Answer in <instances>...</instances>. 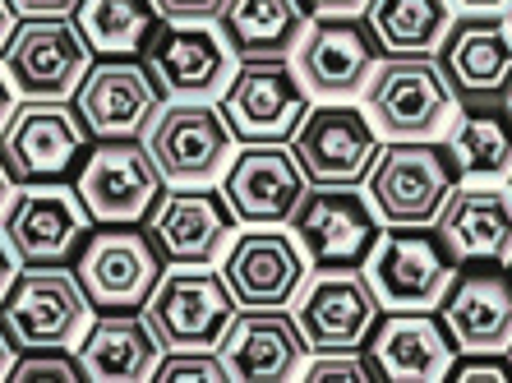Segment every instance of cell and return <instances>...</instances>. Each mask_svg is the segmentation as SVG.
<instances>
[{
    "label": "cell",
    "mask_w": 512,
    "mask_h": 383,
    "mask_svg": "<svg viewBox=\"0 0 512 383\" xmlns=\"http://www.w3.org/2000/svg\"><path fill=\"white\" fill-rule=\"evenodd\" d=\"M162 88L148 74L139 56H111L93 60L88 79L74 93V107L93 130V139H125V134H143L162 111Z\"/></svg>",
    "instance_id": "obj_22"
},
{
    "label": "cell",
    "mask_w": 512,
    "mask_h": 383,
    "mask_svg": "<svg viewBox=\"0 0 512 383\" xmlns=\"http://www.w3.org/2000/svg\"><path fill=\"white\" fill-rule=\"evenodd\" d=\"M310 19L305 0H227L217 28L240 60H291Z\"/></svg>",
    "instance_id": "obj_28"
},
{
    "label": "cell",
    "mask_w": 512,
    "mask_h": 383,
    "mask_svg": "<svg viewBox=\"0 0 512 383\" xmlns=\"http://www.w3.org/2000/svg\"><path fill=\"white\" fill-rule=\"evenodd\" d=\"M434 227L462 264H512V185L462 180Z\"/></svg>",
    "instance_id": "obj_26"
},
{
    "label": "cell",
    "mask_w": 512,
    "mask_h": 383,
    "mask_svg": "<svg viewBox=\"0 0 512 383\" xmlns=\"http://www.w3.org/2000/svg\"><path fill=\"white\" fill-rule=\"evenodd\" d=\"M88 148H93V130L74 102H19L0 134V157L19 185L79 176Z\"/></svg>",
    "instance_id": "obj_12"
},
{
    "label": "cell",
    "mask_w": 512,
    "mask_h": 383,
    "mask_svg": "<svg viewBox=\"0 0 512 383\" xmlns=\"http://www.w3.org/2000/svg\"><path fill=\"white\" fill-rule=\"evenodd\" d=\"M383 144L388 139L360 102H314L291 134V153L310 185H365Z\"/></svg>",
    "instance_id": "obj_13"
},
{
    "label": "cell",
    "mask_w": 512,
    "mask_h": 383,
    "mask_svg": "<svg viewBox=\"0 0 512 383\" xmlns=\"http://www.w3.org/2000/svg\"><path fill=\"white\" fill-rule=\"evenodd\" d=\"M310 190L291 144H240L236 162L222 176V194L236 208L240 227H286Z\"/></svg>",
    "instance_id": "obj_20"
},
{
    "label": "cell",
    "mask_w": 512,
    "mask_h": 383,
    "mask_svg": "<svg viewBox=\"0 0 512 383\" xmlns=\"http://www.w3.org/2000/svg\"><path fill=\"white\" fill-rule=\"evenodd\" d=\"M240 144H291L310 116L314 93L291 60H240L236 79L217 97Z\"/></svg>",
    "instance_id": "obj_16"
},
{
    "label": "cell",
    "mask_w": 512,
    "mask_h": 383,
    "mask_svg": "<svg viewBox=\"0 0 512 383\" xmlns=\"http://www.w3.org/2000/svg\"><path fill=\"white\" fill-rule=\"evenodd\" d=\"M448 379L453 383H512V351H462Z\"/></svg>",
    "instance_id": "obj_35"
},
{
    "label": "cell",
    "mask_w": 512,
    "mask_h": 383,
    "mask_svg": "<svg viewBox=\"0 0 512 383\" xmlns=\"http://www.w3.org/2000/svg\"><path fill=\"white\" fill-rule=\"evenodd\" d=\"M439 65L462 102L512 93V24L508 14H457L439 47Z\"/></svg>",
    "instance_id": "obj_24"
},
{
    "label": "cell",
    "mask_w": 512,
    "mask_h": 383,
    "mask_svg": "<svg viewBox=\"0 0 512 383\" xmlns=\"http://www.w3.org/2000/svg\"><path fill=\"white\" fill-rule=\"evenodd\" d=\"M97 60L111 56H143L153 33L167 24L157 0H79L70 14Z\"/></svg>",
    "instance_id": "obj_30"
},
{
    "label": "cell",
    "mask_w": 512,
    "mask_h": 383,
    "mask_svg": "<svg viewBox=\"0 0 512 383\" xmlns=\"http://www.w3.org/2000/svg\"><path fill=\"white\" fill-rule=\"evenodd\" d=\"M310 14H365L370 0H305Z\"/></svg>",
    "instance_id": "obj_38"
},
{
    "label": "cell",
    "mask_w": 512,
    "mask_h": 383,
    "mask_svg": "<svg viewBox=\"0 0 512 383\" xmlns=\"http://www.w3.org/2000/svg\"><path fill=\"white\" fill-rule=\"evenodd\" d=\"M14 360H19V347H14L10 333H5V324H0V379H10Z\"/></svg>",
    "instance_id": "obj_42"
},
{
    "label": "cell",
    "mask_w": 512,
    "mask_h": 383,
    "mask_svg": "<svg viewBox=\"0 0 512 383\" xmlns=\"http://www.w3.org/2000/svg\"><path fill=\"white\" fill-rule=\"evenodd\" d=\"M457 14V0H370L365 19L388 56H439Z\"/></svg>",
    "instance_id": "obj_31"
},
{
    "label": "cell",
    "mask_w": 512,
    "mask_h": 383,
    "mask_svg": "<svg viewBox=\"0 0 512 383\" xmlns=\"http://www.w3.org/2000/svg\"><path fill=\"white\" fill-rule=\"evenodd\" d=\"M167 351H217L236 324L240 300L231 296L222 268L213 264H167L153 300L143 305Z\"/></svg>",
    "instance_id": "obj_5"
},
{
    "label": "cell",
    "mask_w": 512,
    "mask_h": 383,
    "mask_svg": "<svg viewBox=\"0 0 512 383\" xmlns=\"http://www.w3.org/2000/svg\"><path fill=\"white\" fill-rule=\"evenodd\" d=\"M383 56L388 51L365 14H314L291 65L314 102H360Z\"/></svg>",
    "instance_id": "obj_9"
},
{
    "label": "cell",
    "mask_w": 512,
    "mask_h": 383,
    "mask_svg": "<svg viewBox=\"0 0 512 383\" xmlns=\"http://www.w3.org/2000/svg\"><path fill=\"white\" fill-rule=\"evenodd\" d=\"M462 185L448 139H388L365 190L388 227H434Z\"/></svg>",
    "instance_id": "obj_1"
},
{
    "label": "cell",
    "mask_w": 512,
    "mask_h": 383,
    "mask_svg": "<svg viewBox=\"0 0 512 383\" xmlns=\"http://www.w3.org/2000/svg\"><path fill=\"white\" fill-rule=\"evenodd\" d=\"M291 314L310 351H360L379 324L383 300L370 287L365 268H314Z\"/></svg>",
    "instance_id": "obj_17"
},
{
    "label": "cell",
    "mask_w": 512,
    "mask_h": 383,
    "mask_svg": "<svg viewBox=\"0 0 512 383\" xmlns=\"http://www.w3.org/2000/svg\"><path fill=\"white\" fill-rule=\"evenodd\" d=\"M508 5L512 0H457V10H466V14H499Z\"/></svg>",
    "instance_id": "obj_43"
},
{
    "label": "cell",
    "mask_w": 512,
    "mask_h": 383,
    "mask_svg": "<svg viewBox=\"0 0 512 383\" xmlns=\"http://www.w3.org/2000/svg\"><path fill=\"white\" fill-rule=\"evenodd\" d=\"M217 356L231 383H291L310 360V342L291 310H240Z\"/></svg>",
    "instance_id": "obj_23"
},
{
    "label": "cell",
    "mask_w": 512,
    "mask_h": 383,
    "mask_svg": "<svg viewBox=\"0 0 512 383\" xmlns=\"http://www.w3.org/2000/svg\"><path fill=\"white\" fill-rule=\"evenodd\" d=\"M157 383H231L217 351H167L157 365Z\"/></svg>",
    "instance_id": "obj_34"
},
{
    "label": "cell",
    "mask_w": 512,
    "mask_h": 383,
    "mask_svg": "<svg viewBox=\"0 0 512 383\" xmlns=\"http://www.w3.org/2000/svg\"><path fill=\"white\" fill-rule=\"evenodd\" d=\"M74 190L97 227H143L157 199L167 194V180L157 171L143 134H125V139H93L84 167L74 176Z\"/></svg>",
    "instance_id": "obj_7"
},
{
    "label": "cell",
    "mask_w": 512,
    "mask_h": 383,
    "mask_svg": "<svg viewBox=\"0 0 512 383\" xmlns=\"http://www.w3.org/2000/svg\"><path fill=\"white\" fill-rule=\"evenodd\" d=\"M383 139H443L462 97L448 84L439 56H383L370 88L360 93Z\"/></svg>",
    "instance_id": "obj_4"
},
{
    "label": "cell",
    "mask_w": 512,
    "mask_h": 383,
    "mask_svg": "<svg viewBox=\"0 0 512 383\" xmlns=\"http://www.w3.org/2000/svg\"><path fill=\"white\" fill-rule=\"evenodd\" d=\"M167 264H222L240 231L222 185H167L153 217L143 222Z\"/></svg>",
    "instance_id": "obj_18"
},
{
    "label": "cell",
    "mask_w": 512,
    "mask_h": 383,
    "mask_svg": "<svg viewBox=\"0 0 512 383\" xmlns=\"http://www.w3.org/2000/svg\"><path fill=\"white\" fill-rule=\"evenodd\" d=\"M14 383H79L88 379L84 365H79V356L74 351H19V360H14L10 370Z\"/></svg>",
    "instance_id": "obj_33"
},
{
    "label": "cell",
    "mask_w": 512,
    "mask_h": 383,
    "mask_svg": "<svg viewBox=\"0 0 512 383\" xmlns=\"http://www.w3.org/2000/svg\"><path fill=\"white\" fill-rule=\"evenodd\" d=\"M508 102H512V93H508Z\"/></svg>",
    "instance_id": "obj_46"
},
{
    "label": "cell",
    "mask_w": 512,
    "mask_h": 383,
    "mask_svg": "<svg viewBox=\"0 0 512 383\" xmlns=\"http://www.w3.org/2000/svg\"><path fill=\"white\" fill-rule=\"evenodd\" d=\"M143 144L167 185H222L240 153L222 102H203V97H167L153 125L143 130Z\"/></svg>",
    "instance_id": "obj_2"
},
{
    "label": "cell",
    "mask_w": 512,
    "mask_h": 383,
    "mask_svg": "<svg viewBox=\"0 0 512 383\" xmlns=\"http://www.w3.org/2000/svg\"><path fill=\"white\" fill-rule=\"evenodd\" d=\"M139 60L157 79L162 97H203V102H217L240 70V56L222 37L217 19H167Z\"/></svg>",
    "instance_id": "obj_15"
},
{
    "label": "cell",
    "mask_w": 512,
    "mask_h": 383,
    "mask_svg": "<svg viewBox=\"0 0 512 383\" xmlns=\"http://www.w3.org/2000/svg\"><path fill=\"white\" fill-rule=\"evenodd\" d=\"M503 14H508V24H512V5H508V10H503Z\"/></svg>",
    "instance_id": "obj_45"
},
{
    "label": "cell",
    "mask_w": 512,
    "mask_h": 383,
    "mask_svg": "<svg viewBox=\"0 0 512 383\" xmlns=\"http://www.w3.org/2000/svg\"><path fill=\"white\" fill-rule=\"evenodd\" d=\"M457 273L462 259L439 227H388L365 264L383 310H439Z\"/></svg>",
    "instance_id": "obj_10"
},
{
    "label": "cell",
    "mask_w": 512,
    "mask_h": 383,
    "mask_svg": "<svg viewBox=\"0 0 512 383\" xmlns=\"http://www.w3.org/2000/svg\"><path fill=\"white\" fill-rule=\"evenodd\" d=\"M14 28H19V10H14L10 0H0V51H5V42L14 37Z\"/></svg>",
    "instance_id": "obj_41"
},
{
    "label": "cell",
    "mask_w": 512,
    "mask_h": 383,
    "mask_svg": "<svg viewBox=\"0 0 512 383\" xmlns=\"http://www.w3.org/2000/svg\"><path fill=\"white\" fill-rule=\"evenodd\" d=\"M462 180H508L512 176V102L508 97H471L448 125Z\"/></svg>",
    "instance_id": "obj_29"
},
{
    "label": "cell",
    "mask_w": 512,
    "mask_h": 383,
    "mask_svg": "<svg viewBox=\"0 0 512 383\" xmlns=\"http://www.w3.org/2000/svg\"><path fill=\"white\" fill-rule=\"evenodd\" d=\"M19 19H47V14H74L79 0H10Z\"/></svg>",
    "instance_id": "obj_37"
},
{
    "label": "cell",
    "mask_w": 512,
    "mask_h": 383,
    "mask_svg": "<svg viewBox=\"0 0 512 383\" xmlns=\"http://www.w3.org/2000/svg\"><path fill=\"white\" fill-rule=\"evenodd\" d=\"M14 107H19V93H14L10 74H5V65H0V134H5V125H10Z\"/></svg>",
    "instance_id": "obj_40"
},
{
    "label": "cell",
    "mask_w": 512,
    "mask_h": 383,
    "mask_svg": "<svg viewBox=\"0 0 512 383\" xmlns=\"http://www.w3.org/2000/svg\"><path fill=\"white\" fill-rule=\"evenodd\" d=\"M14 190H19V180L10 176V167H5V157H0V217H5V208H10Z\"/></svg>",
    "instance_id": "obj_44"
},
{
    "label": "cell",
    "mask_w": 512,
    "mask_h": 383,
    "mask_svg": "<svg viewBox=\"0 0 512 383\" xmlns=\"http://www.w3.org/2000/svg\"><path fill=\"white\" fill-rule=\"evenodd\" d=\"M439 314L462 351H512V268L462 264Z\"/></svg>",
    "instance_id": "obj_25"
},
{
    "label": "cell",
    "mask_w": 512,
    "mask_h": 383,
    "mask_svg": "<svg viewBox=\"0 0 512 383\" xmlns=\"http://www.w3.org/2000/svg\"><path fill=\"white\" fill-rule=\"evenodd\" d=\"M74 356L93 383H148L157 379L167 347L143 310H102L93 314Z\"/></svg>",
    "instance_id": "obj_27"
},
{
    "label": "cell",
    "mask_w": 512,
    "mask_h": 383,
    "mask_svg": "<svg viewBox=\"0 0 512 383\" xmlns=\"http://www.w3.org/2000/svg\"><path fill=\"white\" fill-rule=\"evenodd\" d=\"M508 268H512V264H508Z\"/></svg>",
    "instance_id": "obj_48"
},
{
    "label": "cell",
    "mask_w": 512,
    "mask_h": 383,
    "mask_svg": "<svg viewBox=\"0 0 512 383\" xmlns=\"http://www.w3.org/2000/svg\"><path fill=\"white\" fill-rule=\"evenodd\" d=\"M508 185H512V176H508Z\"/></svg>",
    "instance_id": "obj_47"
},
{
    "label": "cell",
    "mask_w": 512,
    "mask_h": 383,
    "mask_svg": "<svg viewBox=\"0 0 512 383\" xmlns=\"http://www.w3.org/2000/svg\"><path fill=\"white\" fill-rule=\"evenodd\" d=\"M167 259L153 245L148 227H93L74 259V277L84 282L93 310H143L153 300Z\"/></svg>",
    "instance_id": "obj_14"
},
{
    "label": "cell",
    "mask_w": 512,
    "mask_h": 383,
    "mask_svg": "<svg viewBox=\"0 0 512 383\" xmlns=\"http://www.w3.org/2000/svg\"><path fill=\"white\" fill-rule=\"evenodd\" d=\"M286 227L310 268H365L388 222L365 185H310Z\"/></svg>",
    "instance_id": "obj_6"
},
{
    "label": "cell",
    "mask_w": 512,
    "mask_h": 383,
    "mask_svg": "<svg viewBox=\"0 0 512 383\" xmlns=\"http://www.w3.org/2000/svg\"><path fill=\"white\" fill-rule=\"evenodd\" d=\"M300 379H310V383H328V379L370 383V379H379V370H374V360H370V351L365 347L360 351H310Z\"/></svg>",
    "instance_id": "obj_32"
},
{
    "label": "cell",
    "mask_w": 512,
    "mask_h": 383,
    "mask_svg": "<svg viewBox=\"0 0 512 383\" xmlns=\"http://www.w3.org/2000/svg\"><path fill=\"white\" fill-rule=\"evenodd\" d=\"M93 300L74 264L19 268L14 287L0 300V324L19 351H74L93 324Z\"/></svg>",
    "instance_id": "obj_3"
},
{
    "label": "cell",
    "mask_w": 512,
    "mask_h": 383,
    "mask_svg": "<svg viewBox=\"0 0 512 383\" xmlns=\"http://www.w3.org/2000/svg\"><path fill=\"white\" fill-rule=\"evenodd\" d=\"M93 60V47L70 14L19 19L14 37L0 51V65L10 74L19 102H74Z\"/></svg>",
    "instance_id": "obj_8"
},
{
    "label": "cell",
    "mask_w": 512,
    "mask_h": 383,
    "mask_svg": "<svg viewBox=\"0 0 512 383\" xmlns=\"http://www.w3.org/2000/svg\"><path fill=\"white\" fill-rule=\"evenodd\" d=\"M19 259H14V250H10V240L0 236V300H5V291L14 287V277H19Z\"/></svg>",
    "instance_id": "obj_39"
},
{
    "label": "cell",
    "mask_w": 512,
    "mask_h": 383,
    "mask_svg": "<svg viewBox=\"0 0 512 383\" xmlns=\"http://www.w3.org/2000/svg\"><path fill=\"white\" fill-rule=\"evenodd\" d=\"M167 19H217L227 0H157Z\"/></svg>",
    "instance_id": "obj_36"
},
{
    "label": "cell",
    "mask_w": 512,
    "mask_h": 383,
    "mask_svg": "<svg viewBox=\"0 0 512 383\" xmlns=\"http://www.w3.org/2000/svg\"><path fill=\"white\" fill-rule=\"evenodd\" d=\"M365 351L379 379L393 383H439L462 356L439 310H383L374 333L365 337Z\"/></svg>",
    "instance_id": "obj_21"
},
{
    "label": "cell",
    "mask_w": 512,
    "mask_h": 383,
    "mask_svg": "<svg viewBox=\"0 0 512 383\" xmlns=\"http://www.w3.org/2000/svg\"><path fill=\"white\" fill-rule=\"evenodd\" d=\"M93 213L79 199L74 180H47V185H19L0 217V236L10 240L14 259L24 268L74 264L84 250Z\"/></svg>",
    "instance_id": "obj_11"
},
{
    "label": "cell",
    "mask_w": 512,
    "mask_h": 383,
    "mask_svg": "<svg viewBox=\"0 0 512 383\" xmlns=\"http://www.w3.org/2000/svg\"><path fill=\"white\" fill-rule=\"evenodd\" d=\"M217 268L240 310H291L305 277L314 273L291 227H240Z\"/></svg>",
    "instance_id": "obj_19"
}]
</instances>
